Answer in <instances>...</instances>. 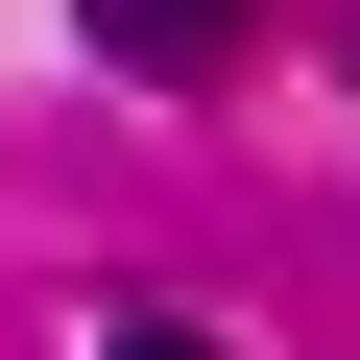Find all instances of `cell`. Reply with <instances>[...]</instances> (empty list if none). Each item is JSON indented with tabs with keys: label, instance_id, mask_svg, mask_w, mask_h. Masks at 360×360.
Wrapping results in <instances>:
<instances>
[{
	"label": "cell",
	"instance_id": "cell-1",
	"mask_svg": "<svg viewBox=\"0 0 360 360\" xmlns=\"http://www.w3.org/2000/svg\"><path fill=\"white\" fill-rule=\"evenodd\" d=\"M72 25H96V72L193 96V72H240V49H264V0H72Z\"/></svg>",
	"mask_w": 360,
	"mask_h": 360
},
{
	"label": "cell",
	"instance_id": "cell-2",
	"mask_svg": "<svg viewBox=\"0 0 360 360\" xmlns=\"http://www.w3.org/2000/svg\"><path fill=\"white\" fill-rule=\"evenodd\" d=\"M96 360H217V336H193V312H120V336H96Z\"/></svg>",
	"mask_w": 360,
	"mask_h": 360
}]
</instances>
